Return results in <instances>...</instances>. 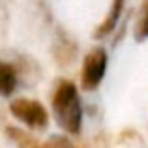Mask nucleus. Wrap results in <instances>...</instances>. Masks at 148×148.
<instances>
[{"instance_id": "4", "label": "nucleus", "mask_w": 148, "mask_h": 148, "mask_svg": "<svg viewBox=\"0 0 148 148\" xmlns=\"http://www.w3.org/2000/svg\"><path fill=\"white\" fill-rule=\"evenodd\" d=\"M17 88V73L13 66L0 60V96H11Z\"/></svg>"}, {"instance_id": "5", "label": "nucleus", "mask_w": 148, "mask_h": 148, "mask_svg": "<svg viewBox=\"0 0 148 148\" xmlns=\"http://www.w3.org/2000/svg\"><path fill=\"white\" fill-rule=\"evenodd\" d=\"M122 10H124V0H112V6H111V10H109L107 19H105L103 25H101L99 28L96 30L94 36H96V38H105V36H109V34H111L112 30L116 28V23H118V19H120Z\"/></svg>"}, {"instance_id": "3", "label": "nucleus", "mask_w": 148, "mask_h": 148, "mask_svg": "<svg viewBox=\"0 0 148 148\" xmlns=\"http://www.w3.org/2000/svg\"><path fill=\"white\" fill-rule=\"evenodd\" d=\"M105 69H107V53L101 47L92 49L83 62L81 81H83L84 90H96L99 86V83L103 81Z\"/></svg>"}, {"instance_id": "7", "label": "nucleus", "mask_w": 148, "mask_h": 148, "mask_svg": "<svg viewBox=\"0 0 148 148\" xmlns=\"http://www.w3.org/2000/svg\"><path fill=\"white\" fill-rule=\"evenodd\" d=\"M30 148H58V146H54V145H40V143H34V145L32 146H30Z\"/></svg>"}, {"instance_id": "1", "label": "nucleus", "mask_w": 148, "mask_h": 148, "mask_svg": "<svg viewBox=\"0 0 148 148\" xmlns=\"http://www.w3.org/2000/svg\"><path fill=\"white\" fill-rule=\"evenodd\" d=\"M53 112L58 126L64 131L75 135L83 126V105L75 84L71 81H62L53 96Z\"/></svg>"}, {"instance_id": "6", "label": "nucleus", "mask_w": 148, "mask_h": 148, "mask_svg": "<svg viewBox=\"0 0 148 148\" xmlns=\"http://www.w3.org/2000/svg\"><path fill=\"white\" fill-rule=\"evenodd\" d=\"M146 38H148V0H145V4H143L141 15H139L137 26H135V40L145 41Z\"/></svg>"}, {"instance_id": "2", "label": "nucleus", "mask_w": 148, "mask_h": 148, "mask_svg": "<svg viewBox=\"0 0 148 148\" xmlns=\"http://www.w3.org/2000/svg\"><path fill=\"white\" fill-rule=\"evenodd\" d=\"M10 111L19 122H23L28 127H34V130H43L49 124V114L40 101H34L28 98H17L11 101Z\"/></svg>"}]
</instances>
